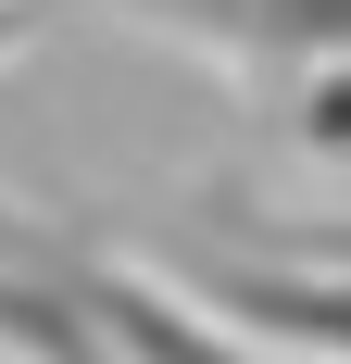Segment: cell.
Segmentation results:
<instances>
[{"label":"cell","instance_id":"6da1fadb","mask_svg":"<svg viewBox=\"0 0 351 364\" xmlns=\"http://www.w3.org/2000/svg\"><path fill=\"white\" fill-rule=\"evenodd\" d=\"M201 301L226 327H264L288 352L351 364V264H301V252H251V264H201Z\"/></svg>","mask_w":351,"mask_h":364},{"label":"cell","instance_id":"7a4b0ae2","mask_svg":"<svg viewBox=\"0 0 351 364\" xmlns=\"http://www.w3.org/2000/svg\"><path fill=\"white\" fill-rule=\"evenodd\" d=\"M139 13L239 63H351V0H139Z\"/></svg>","mask_w":351,"mask_h":364},{"label":"cell","instance_id":"3957f363","mask_svg":"<svg viewBox=\"0 0 351 364\" xmlns=\"http://www.w3.org/2000/svg\"><path fill=\"white\" fill-rule=\"evenodd\" d=\"M301 139H314V151H351V63H326L314 88H301Z\"/></svg>","mask_w":351,"mask_h":364},{"label":"cell","instance_id":"277c9868","mask_svg":"<svg viewBox=\"0 0 351 364\" xmlns=\"http://www.w3.org/2000/svg\"><path fill=\"white\" fill-rule=\"evenodd\" d=\"M264 252H301V264H351V226H314V214H288V226H264Z\"/></svg>","mask_w":351,"mask_h":364}]
</instances>
